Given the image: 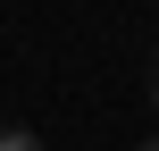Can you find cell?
Wrapping results in <instances>:
<instances>
[{"mask_svg": "<svg viewBox=\"0 0 159 151\" xmlns=\"http://www.w3.org/2000/svg\"><path fill=\"white\" fill-rule=\"evenodd\" d=\"M0 151H42V134L34 126H0Z\"/></svg>", "mask_w": 159, "mask_h": 151, "instance_id": "1", "label": "cell"}, {"mask_svg": "<svg viewBox=\"0 0 159 151\" xmlns=\"http://www.w3.org/2000/svg\"><path fill=\"white\" fill-rule=\"evenodd\" d=\"M151 109H159V50H151Z\"/></svg>", "mask_w": 159, "mask_h": 151, "instance_id": "2", "label": "cell"}, {"mask_svg": "<svg viewBox=\"0 0 159 151\" xmlns=\"http://www.w3.org/2000/svg\"><path fill=\"white\" fill-rule=\"evenodd\" d=\"M143 151H159V134H151V143H143Z\"/></svg>", "mask_w": 159, "mask_h": 151, "instance_id": "3", "label": "cell"}]
</instances>
